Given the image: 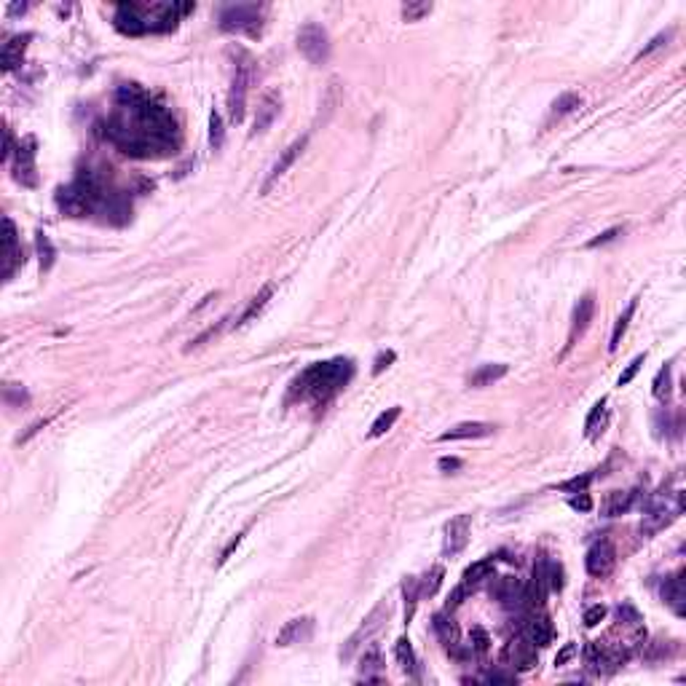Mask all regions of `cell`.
<instances>
[{"label": "cell", "mask_w": 686, "mask_h": 686, "mask_svg": "<svg viewBox=\"0 0 686 686\" xmlns=\"http://www.w3.org/2000/svg\"><path fill=\"white\" fill-rule=\"evenodd\" d=\"M622 231H624V228H609V231H603V233H600L598 239H593V242H590L587 247H600V244H609V242H614V239H617V236H620Z\"/></svg>", "instance_id": "cell-48"}, {"label": "cell", "mask_w": 686, "mask_h": 686, "mask_svg": "<svg viewBox=\"0 0 686 686\" xmlns=\"http://www.w3.org/2000/svg\"><path fill=\"white\" fill-rule=\"evenodd\" d=\"M394 362V351H383V354H378L373 362V375L383 373V368H389Z\"/></svg>", "instance_id": "cell-50"}, {"label": "cell", "mask_w": 686, "mask_h": 686, "mask_svg": "<svg viewBox=\"0 0 686 686\" xmlns=\"http://www.w3.org/2000/svg\"><path fill=\"white\" fill-rule=\"evenodd\" d=\"M403 593H405V620L410 622L413 614H416V603L421 598V585H418L416 576H407L405 582H403Z\"/></svg>", "instance_id": "cell-33"}, {"label": "cell", "mask_w": 686, "mask_h": 686, "mask_svg": "<svg viewBox=\"0 0 686 686\" xmlns=\"http://www.w3.org/2000/svg\"><path fill=\"white\" fill-rule=\"evenodd\" d=\"M491 571H494V558H483V561L472 563L467 571H464V587H472V585L488 579Z\"/></svg>", "instance_id": "cell-32"}, {"label": "cell", "mask_w": 686, "mask_h": 686, "mask_svg": "<svg viewBox=\"0 0 686 686\" xmlns=\"http://www.w3.org/2000/svg\"><path fill=\"white\" fill-rule=\"evenodd\" d=\"M662 598L665 603L678 614L684 617L686 614V590H684V571L676 574V576H668L665 585H662Z\"/></svg>", "instance_id": "cell-18"}, {"label": "cell", "mask_w": 686, "mask_h": 686, "mask_svg": "<svg viewBox=\"0 0 686 686\" xmlns=\"http://www.w3.org/2000/svg\"><path fill=\"white\" fill-rule=\"evenodd\" d=\"M638 309V301H630L627 303V309L620 314V319H617V325H614V333H611V343H609V351H617L620 348V343H622V335L624 330H627V325H630V319H633V314Z\"/></svg>", "instance_id": "cell-31"}, {"label": "cell", "mask_w": 686, "mask_h": 686, "mask_svg": "<svg viewBox=\"0 0 686 686\" xmlns=\"http://www.w3.org/2000/svg\"><path fill=\"white\" fill-rule=\"evenodd\" d=\"M239 542H242V533H239L236 539H231V544H228V547L223 550V555H220V563H225V561H228V558H231V552H233V550L239 547Z\"/></svg>", "instance_id": "cell-55"}, {"label": "cell", "mask_w": 686, "mask_h": 686, "mask_svg": "<svg viewBox=\"0 0 686 686\" xmlns=\"http://www.w3.org/2000/svg\"><path fill=\"white\" fill-rule=\"evenodd\" d=\"M314 633V620L312 617H298V620H290L279 630L277 635V646H292V644H301V641H309Z\"/></svg>", "instance_id": "cell-17"}, {"label": "cell", "mask_w": 686, "mask_h": 686, "mask_svg": "<svg viewBox=\"0 0 686 686\" xmlns=\"http://www.w3.org/2000/svg\"><path fill=\"white\" fill-rule=\"evenodd\" d=\"M281 110V97L279 92H266L260 105H257V113H255V124H252V134H263L268 126L274 124V118L279 116Z\"/></svg>", "instance_id": "cell-16"}, {"label": "cell", "mask_w": 686, "mask_h": 686, "mask_svg": "<svg viewBox=\"0 0 686 686\" xmlns=\"http://www.w3.org/2000/svg\"><path fill=\"white\" fill-rule=\"evenodd\" d=\"M469 649L474 652V655H485L488 652V644H491V638H488V633L483 630V627H472V635H469Z\"/></svg>", "instance_id": "cell-41"}, {"label": "cell", "mask_w": 686, "mask_h": 686, "mask_svg": "<svg viewBox=\"0 0 686 686\" xmlns=\"http://www.w3.org/2000/svg\"><path fill=\"white\" fill-rule=\"evenodd\" d=\"M193 8V3H121L116 8L113 25L124 35L169 32Z\"/></svg>", "instance_id": "cell-2"}, {"label": "cell", "mask_w": 686, "mask_h": 686, "mask_svg": "<svg viewBox=\"0 0 686 686\" xmlns=\"http://www.w3.org/2000/svg\"><path fill=\"white\" fill-rule=\"evenodd\" d=\"M491 593L496 595L504 606L523 603V585H520L518 579H512V576H504V579H499V582L491 587Z\"/></svg>", "instance_id": "cell-23"}, {"label": "cell", "mask_w": 686, "mask_h": 686, "mask_svg": "<svg viewBox=\"0 0 686 686\" xmlns=\"http://www.w3.org/2000/svg\"><path fill=\"white\" fill-rule=\"evenodd\" d=\"M435 630L437 635H440V641L448 646V652H453L459 646V630H456V624L450 622V620H445L442 614L435 617Z\"/></svg>", "instance_id": "cell-30"}, {"label": "cell", "mask_w": 686, "mask_h": 686, "mask_svg": "<svg viewBox=\"0 0 686 686\" xmlns=\"http://www.w3.org/2000/svg\"><path fill=\"white\" fill-rule=\"evenodd\" d=\"M590 480H593V474H582V477H574V480H568V483H563L561 491H574V494H579V491H587V485H590Z\"/></svg>", "instance_id": "cell-44"}, {"label": "cell", "mask_w": 686, "mask_h": 686, "mask_svg": "<svg viewBox=\"0 0 686 686\" xmlns=\"http://www.w3.org/2000/svg\"><path fill=\"white\" fill-rule=\"evenodd\" d=\"M351 375H354L351 359L338 357V359H330V362H316L309 370H303L301 378L292 383V394L309 397L314 403H327L330 397H335L348 383Z\"/></svg>", "instance_id": "cell-3"}, {"label": "cell", "mask_w": 686, "mask_h": 686, "mask_svg": "<svg viewBox=\"0 0 686 686\" xmlns=\"http://www.w3.org/2000/svg\"><path fill=\"white\" fill-rule=\"evenodd\" d=\"M298 51L309 60L312 64H325L330 60V35L322 25H303L298 32Z\"/></svg>", "instance_id": "cell-9"}, {"label": "cell", "mask_w": 686, "mask_h": 686, "mask_svg": "<svg viewBox=\"0 0 686 686\" xmlns=\"http://www.w3.org/2000/svg\"><path fill=\"white\" fill-rule=\"evenodd\" d=\"M585 566H587V574H590V576H598V579L609 576V574L614 571V566H617V552H614L611 542H606V539L595 542L593 547L587 550Z\"/></svg>", "instance_id": "cell-11"}, {"label": "cell", "mask_w": 686, "mask_h": 686, "mask_svg": "<svg viewBox=\"0 0 686 686\" xmlns=\"http://www.w3.org/2000/svg\"><path fill=\"white\" fill-rule=\"evenodd\" d=\"M574 655H576V646H574V644H566L561 652H558V657H555V665H566Z\"/></svg>", "instance_id": "cell-53"}, {"label": "cell", "mask_w": 686, "mask_h": 686, "mask_svg": "<svg viewBox=\"0 0 686 686\" xmlns=\"http://www.w3.org/2000/svg\"><path fill=\"white\" fill-rule=\"evenodd\" d=\"M394 657H397L400 668L405 670L407 676H418V659H416V655H413V646H410V641H407V638H400V641H397V646H394Z\"/></svg>", "instance_id": "cell-26"}, {"label": "cell", "mask_w": 686, "mask_h": 686, "mask_svg": "<svg viewBox=\"0 0 686 686\" xmlns=\"http://www.w3.org/2000/svg\"><path fill=\"white\" fill-rule=\"evenodd\" d=\"M432 8H435V5L427 3V0H407V3H403V19H405V22H418V19L429 16Z\"/></svg>", "instance_id": "cell-34"}, {"label": "cell", "mask_w": 686, "mask_h": 686, "mask_svg": "<svg viewBox=\"0 0 686 686\" xmlns=\"http://www.w3.org/2000/svg\"><path fill=\"white\" fill-rule=\"evenodd\" d=\"M3 225H5V257H3V274H5V279H11L14 277V268L22 263V252H19V239H16V225H14V220L5 218L3 220Z\"/></svg>", "instance_id": "cell-19"}, {"label": "cell", "mask_w": 686, "mask_h": 686, "mask_svg": "<svg viewBox=\"0 0 686 686\" xmlns=\"http://www.w3.org/2000/svg\"><path fill=\"white\" fill-rule=\"evenodd\" d=\"M381 670H383V657H381V649H378V646L365 649V655L359 657V673H362V678L381 676Z\"/></svg>", "instance_id": "cell-27"}, {"label": "cell", "mask_w": 686, "mask_h": 686, "mask_svg": "<svg viewBox=\"0 0 686 686\" xmlns=\"http://www.w3.org/2000/svg\"><path fill=\"white\" fill-rule=\"evenodd\" d=\"M116 193H107L99 177L92 172H81L70 186L57 190V204L70 218H86L92 212H105Z\"/></svg>", "instance_id": "cell-4"}, {"label": "cell", "mask_w": 686, "mask_h": 686, "mask_svg": "<svg viewBox=\"0 0 686 686\" xmlns=\"http://www.w3.org/2000/svg\"><path fill=\"white\" fill-rule=\"evenodd\" d=\"M38 250H40V268L49 271L54 266V247H51V242H49V236L43 231L38 233Z\"/></svg>", "instance_id": "cell-39"}, {"label": "cell", "mask_w": 686, "mask_h": 686, "mask_svg": "<svg viewBox=\"0 0 686 686\" xmlns=\"http://www.w3.org/2000/svg\"><path fill=\"white\" fill-rule=\"evenodd\" d=\"M306 145H309V134H303V137H298L292 145H287L284 151L279 153V158L274 161V166H271V172H268V177H266V183H263V193H268L271 190V186L279 180L281 175L295 164V158L301 156L303 151H306Z\"/></svg>", "instance_id": "cell-14"}, {"label": "cell", "mask_w": 686, "mask_h": 686, "mask_svg": "<svg viewBox=\"0 0 686 686\" xmlns=\"http://www.w3.org/2000/svg\"><path fill=\"white\" fill-rule=\"evenodd\" d=\"M14 177L27 188L38 186V172H35V137H25L16 151H14Z\"/></svg>", "instance_id": "cell-10"}, {"label": "cell", "mask_w": 686, "mask_h": 686, "mask_svg": "<svg viewBox=\"0 0 686 686\" xmlns=\"http://www.w3.org/2000/svg\"><path fill=\"white\" fill-rule=\"evenodd\" d=\"M223 142H225V129H223V118H220L218 110H212L209 113V145L220 151L223 148Z\"/></svg>", "instance_id": "cell-38"}, {"label": "cell", "mask_w": 686, "mask_h": 686, "mask_svg": "<svg viewBox=\"0 0 686 686\" xmlns=\"http://www.w3.org/2000/svg\"><path fill=\"white\" fill-rule=\"evenodd\" d=\"M464 595H467V587H464V585H461V587H456L453 595L448 598V609H456V606L461 603V598H464Z\"/></svg>", "instance_id": "cell-54"}, {"label": "cell", "mask_w": 686, "mask_h": 686, "mask_svg": "<svg viewBox=\"0 0 686 686\" xmlns=\"http://www.w3.org/2000/svg\"><path fill=\"white\" fill-rule=\"evenodd\" d=\"M271 295H274V284H266V287H263V290H260V292H257V295L250 301V306L244 309V314L239 316V322H236V325H247L250 319H255L257 314L263 312V306L268 303V298H271Z\"/></svg>", "instance_id": "cell-29"}, {"label": "cell", "mask_w": 686, "mask_h": 686, "mask_svg": "<svg viewBox=\"0 0 686 686\" xmlns=\"http://www.w3.org/2000/svg\"><path fill=\"white\" fill-rule=\"evenodd\" d=\"M571 507H574V509H579V512H590V509H593V499H590V494H587V491H579V496H574V499H571Z\"/></svg>", "instance_id": "cell-49"}, {"label": "cell", "mask_w": 686, "mask_h": 686, "mask_svg": "<svg viewBox=\"0 0 686 686\" xmlns=\"http://www.w3.org/2000/svg\"><path fill=\"white\" fill-rule=\"evenodd\" d=\"M617 617H620V622H624V624H638V622H641V617H638V611H635V609H633V606H627V603H624V606H620V609H617Z\"/></svg>", "instance_id": "cell-47"}, {"label": "cell", "mask_w": 686, "mask_h": 686, "mask_svg": "<svg viewBox=\"0 0 686 686\" xmlns=\"http://www.w3.org/2000/svg\"><path fill=\"white\" fill-rule=\"evenodd\" d=\"M107 140L131 158H161L180 145V129L172 110L137 84L116 92V110L107 118Z\"/></svg>", "instance_id": "cell-1"}, {"label": "cell", "mask_w": 686, "mask_h": 686, "mask_svg": "<svg viewBox=\"0 0 686 686\" xmlns=\"http://www.w3.org/2000/svg\"><path fill=\"white\" fill-rule=\"evenodd\" d=\"M552 635H555L552 622L544 614H539V617H533V620L526 622V638H529L533 646H547L552 641Z\"/></svg>", "instance_id": "cell-21"}, {"label": "cell", "mask_w": 686, "mask_h": 686, "mask_svg": "<svg viewBox=\"0 0 686 686\" xmlns=\"http://www.w3.org/2000/svg\"><path fill=\"white\" fill-rule=\"evenodd\" d=\"M461 467V461L459 459H440V469L442 472H453V469Z\"/></svg>", "instance_id": "cell-56"}, {"label": "cell", "mask_w": 686, "mask_h": 686, "mask_svg": "<svg viewBox=\"0 0 686 686\" xmlns=\"http://www.w3.org/2000/svg\"><path fill=\"white\" fill-rule=\"evenodd\" d=\"M494 424H485V421H464V424H459V427H453V429H448V432H442L440 440L442 442H448V440H474V437H491L494 435Z\"/></svg>", "instance_id": "cell-20"}, {"label": "cell", "mask_w": 686, "mask_h": 686, "mask_svg": "<svg viewBox=\"0 0 686 686\" xmlns=\"http://www.w3.org/2000/svg\"><path fill=\"white\" fill-rule=\"evenodd\" d=\"M576 107H582V97H579V94H561V97L552 102V116H568V113H574Z\"/></svg>", "instance_id": "cell-37"}, {"label": "cell", "mask_w": 686, "mask_h": 686, "mask_svg": "<svg viewBox=\"0 0 686 686\" xmlns=\"http://www.w3.org/2000/svg\"><path fill=\"white\" fill-rule=\"evenodd\" d=\"M225 322H228V319H223V322H220L218 327H209L207 333H201V335H199L196 341H190V343H193V346H201V343H204V341H209V338H215V335H220V333H223V327H225Z\"/></svg>", "instance_id": "cell-51"}, {"label": "cell", "mask_w": 686, "mask_h": 686, "mask_svg": "<svg viewBox=\"0 0 686 686\" xmlns=\"http://www.w3.org/2000/svg\"><path fill=\"white\" fill-rule=\"evenodd\" d=\"M469 526H472V518H469V515H456V518L445 526V542H442L445 558H456V555L467 547Z\"/></svg>", "instance_id": "cell-13"}, {"label": "cell", "mask_w": 686, "mask_h": 686, "mask_svg": "<svg viewBox=\"0 0 686 686\" xmlns=\"http://www.w3.org/2000/svg\"><path fill=\"white\" fill-rule=\"evenodd\" d=\"M27 11V3H14V5H8V14H25Z\"/></svg>", "instance_id": "cell-57"}, {"label": "cell", "mask_w": 686, "mask_h": 686, "mask_svg": "<svg viewBox=\"0 0 686 686\" xmlns=\"http://www.w3.org/2000/svg\"><path fill=\"white\" fill-rule=\"evenodd\" d=\"M670 35H673V32H670V30H668V32H659V35H657L655 40H652V43H649V46H646V49H644V51H641V54H638V60H644V57H649V54H652V51H657V49H659V46H665V43H668V40H670Z\"/></svg>", "instance_id": "cell-46"}, {"label": "cell", "mask_w": 686, "mask_h": 686, "mask_svg": "<svg viewBox=\"0 0 686 686\" xmlns=\"http://www.w3.org/2000/svg\"><path fill=\"white\" fill-rule=\"evenodd\" d=\"M635 501V494L633 491H611L606 501H603V515L606 518H617V515H624Z\"/></svg>", "instance_id": "cell-24"}, {"label": "cell", "mask_w": 686, "mask_h": 686, "mask_svg": "<svg viewBox=\"0 0 686 686\" xmlns=\"http://www.w3.org/2000/svg\"><path fill=\"white\" fill-rule=\"evenodd\" d=\"M509 373V368L507 365H483V368H477L474 373L469 375V386H474V389H480V386H491V383H496L499 378Z\"/></svg>", "instance_id": "cell-25"}, {"label": "cell", "mask_w": 686, "mask_h": 686, "mask_svg": "<svg viewBox=\"0 0 686 686\" xmlns=\"http://www.w3.org/2000/svg\"><path fill=\"white\" fill-rule=\"evenodd\" d=\"M239 62L233 64V78H231V92H228V113L233 124H242L244 110H247V92L252 84V57L244 49H236Z\"/></svg>", "instance_id": "cell-5"}, {"label": "cell", "mask_w": 686, "mask_h": 686, "mask_svg": "<svg viewBox=\"0 0 686 686\" xmlns=\"http://www.w3.org/2000/svg\"><path fill=\"white\" fill-rule=\"evenodd\" d=\"M606 418H609V410H606V400H600V403H595V407L590 410V416H587V421H585V435L590 437H598L603 432V427H606Z\"/></svg>", "instance_id": "cell-28"}, {"label": "cell", "mask_w": 686, "mask_h": 686, "mask_svg": "<svg viewBox=\"0 0 686 686\" xmlns=\"http://www.w3.org/2000/svg\"><path fill=\"white\" fill-rule=\"evenodd\" d=\"M504 659H507L515 670H531V668H536V646L531 644L526 635H523V638H515V641L507 644Z\"/></svg>", "instance_id": "cell-15"}, {"label": "cell", "mask_w": 686, "mask_h": 686, "mask_svg": "<svg viewBox=\"0 0 686 686\" xmlns=\"http://www.w3.org/2000/svg\"><path fill=\"white\" fill-rule=\"evenodd\" d=\"M673 394V375H670V365H665L655 378V397L659 403H668Z\"/></svg>", "instance_id": "cell-35"}, {"label": "cell", "mask_w": 686, "mask_h": 686, "mask_svg": "<svg viewBox=\"0 0 686 686\" xmlns=\"http://www.w3.org/2000/svg\"><path fill=\"white\" fill-rule=\"evenodd\" d=\"M544 571H547V587L550 590H563V566L555 561L544 563Z\"/></svg>", "instance_id": "cell-42"}, {"label": "cell", "mask_w": 686, "mask_h": 686, "mask_svg": "<svg viewBox=\"0 0 686 686\" xmlns=\"http://www.w3.org/2000/svg\"><path fill=\"white\" fill-rule=\"evenodd\" d=\"M485 681H491V684H515V673H488Z\"/></svg>", "instance_id": "cell-52"}, {"label": "cell", "mask_w": 686, "mask_h": 686, "mask_svg": "<svg viewBox=\"0 0 686 686\" xmlns=\"http://www.w3.org/2000/svg\"><path fill=\"white\" fill-rule=\"evenodd\" d=\"M684 509V496L681 494H657L655 499L649 501L644 523H641V533L652 536L657 531H662L665 526H670Z\"/></svg>", "instance_id": "cell-7"}, {"label": "cell", "mask_w": 686, "mask_h": 686, "mask_svg": "<svg viewBox=\"0 0 686 686\" xmlns=\"http://www.w3.org/2000/svg\"><path fill=\"white\" fill-rule=\"evenodd\" d=\"M440 582H442V568L435 566L424 579H418V585H421V598H424V595H435L437 587H440Z\"/></svg>", "instance_id": "cell-40"}, {"label": "cell", "mask_w": 686, "mask_h": 686, "mask_svg": "<svg viewBox=\"0 0 686 686\" xmlns=\"http://www.w3.org/2000/svg\"><path fill=\"white\" fill-rule=\"evenodd\" d=\"M32 35H14L5 46H3V70L11 73L14 67L22 64V57H25V49H27V40Z\"/></svg>", "instance_id": "cell-22"}, {"label": "cell", "mask_w": 686, "mask_h": 686, "mask_svg": "<svg viewBox=\"0 0 686 686\" xmlns=\"http://www.w3.org/2000/svg\"><path fill=\"white\" fill-rule=\"evenodd\" d=\"M263 14H266V5H260V3H236V5H225V8L220 11V30L260 35Z\"/></svg>", "instance_id": "cell-6"}, {"label": "cell", "mask_w": 686, "mask_h": 686, "mask_svg": "<svg viewBox=\"0 0 686 686\" xmlns=\"http://www.w3.org/2000/svg\"><path fill=\"white\" fill-rule=\"evenodd\" d=\"M603 617H606V609H603V606H590V609L585 611V624H587V627H595V624L603 622Z\"/></svg>", "instance_id": "cell-45"}, {"label": "cell", "mask_w": 686, "mask_h": 686, "mask_svg": "<svg viewBox=\"0 0 686 686\" xmlns=\"http://www.w3.org/2000/svg\"><path fill=\"white\" fill-rule=\"evenodd\" d=\"M593 314H595V295L593 292H587V295H582L579 298V303L574 306V316H571V330H568V343H566V351H571L576 341L585 335V330L590 327V322H593Z\"/></svg>", "instance_id": "cell-12"}, {"label": "cell", "mask_w": 686, "mask_h": 686, "mask_svg": "<svg viewBox=\"0 0 686 686\" xmlns=\"http://www.w3.org/2000/svg\"><path fill=\"white\" fill-rule=\"evenodd\" d=\"M644 359H646V354H638V357H635V359H633V362H630V365H627V370H624V373L620 375V381H617V383H620V386H627V383H630V381H633V378H635V373H638V370H641V365H644Z\"/></svg>", "instance_id": "cell-43"}, {"label": "cell", "mask_w": 686, "mask_h": 686, "mask_svg": "<svg viewBox=\"0 0 686 686\" xmlns=\"http://www.w3.org/2000/svg\"><path fill=\"white\" fill-rule=\"evenodd\" d=\"M400 407H389V410H383L378 418L373 421V427H370V437H381V435H386L392 427H394V421L400 418Z\"/></svg>", "instance_id": "cell-36"}, {"label": "cell", "mask_w": 686, "mask_h": 686, "mask_svg": "<svg viewBox=\"0 0 686 686\" xmlns=\"http://www.w3.org/2000/svg\"><path fill=\"white\" fill-rule=\"evenodd\" d=\"M386 617H389V603L386 600H381L378 606H375L373 611L362 620V624L348 635V641L343 644V649H341V659L343 662H348L351 657L357 655V649H362L365 644H370L373 641V635L383 627V622H386Z\"/></svg>", "instance_id": "cell-8"}]
</instances>
